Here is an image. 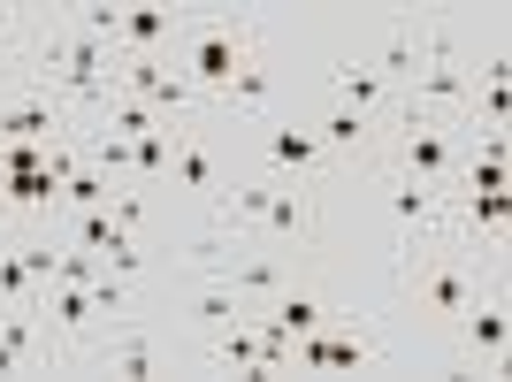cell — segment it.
Listing matches in <instances>:
<instances>
[{
	"label": "cell",
	"instance_id": "cell-18",
	"mask_svg": "<svg viewBox=\"0 0 512 382\" xmlns=\"http://www.w3.org/2000/svg\"><path fill=\"white\" fill-rule=\"evenodd\" d=\"M184 314H192L199 329H222V321H245L253 306H245L222 276H184Z\"/></svg>",
	"mask_w": 512,
	"mask_h": 382
},
{
	"label": "cell",
	"instance_id": "cell-8",
	"mask_svg": "<svg viewBox=\"0 0 512 382\" xmlns=\"http://www.w3.org/2000/svg\"><path fill=\"white\" fill-rule=\"evenodd\" d=\"M176 367V344L153 329V321H115V329H100V337L77 352V375H123V382H146V375H169Z\"/></svg>",
	"mask_w": 512,
	"mask_h": 382
},
{
	"label": "cell",
	"instance_id": "cell-10",
	"mask_svg": "<svg viewBox=\"0 0 512 382\" xmlns=\"http://www.w3.org/2000/svg\"><path fill=\"white\" fill-rule=\"evenodd\" d=\"M69 130H77V115L46 85H31V77H8V85H0V138H8V146H46V138H69Z\"/></svg>",
	"mask_w": 512,
	"mask_h": 382
},
{
	"label": "cell",
	"instance_id": "cell-1",
	"mask_svg": "<svg viewBox=\"0 0 512 382\" xmlns=\"http://www.w3.org/2000/svg\"><path fill=\"white\" fill-rule=\"evenodd\" d=\"M260 46H268V16H253V8H184L169 62L199 85V100H214Z\"/></svg>",
	"mask_w": 512,
	"mask_h": 382
},
{
	"label": "cell",
	"instance_id": "cell-16",
	"mask_svg": "<svg viewBox=\"0 0 512 382\" xmlns=\"http://www.w3.org/2000/svg\"><path fill=\"white\" fill-rule=\"evenodd\" d=\"M321 100H329V107H360V115H383V123L398 115V92H390L383 77L360 62V54H352V62H337V77L321 85Z\"/></svg>",
	"mask_w": 512,
	"mask_h": 382
},
{
	"label": "cell",
	"instance_id": "cell-22",
	"mask_svg": "<svg viewBox=\"0 0 512 382\" xmlns=\"http://www.w3.org/2000/svg\"><path fill=\"white\" fill-rule=\"evenodd\" d=\"M85 291H92V314H100V329L130 321V283H123V276H100V283H85Z\"/></svg>",
	"mask_w": 512,
	"mask_h": 382
},
{
	"label": "cell",
	"instance_id": "cell-14",
	"mask_svg": "<svg viewBox=\"0 0 512 382\" xmlns=\"http://www.w3.org/2000/svg\"><path fill=\"white\" fill-rule=\"evenodd\" d=\"M428 31H436V23H421V16H398V23L383 31V39H375V46L360 54V62L375 69V77H383L390 92H406V77L428 62Z\"/></svg>",
	"mask_w": 512,
	"mask_h": 382
},
{
	"label": "cell",
	"instance_id": "cell-17",
	"mask_svg": "<svg viewBox=\"0 0 512 382\" xmlns=\"http://www.w3.org/2000/svg\"><path fill=\"white\" fill-rule=\"evenodd\" d=\"M169 176L184 191H199V199H214V191H222V161H214V146H207V123H192L184 130V138H176V153H169Z\"/></svg>",
	"mask_w": 512,
	"mask_h": 382
},
{
	"label": "cell",
	"instance_id": "cell-19",
	"mask_svg": "<svg viewBox=\"0 0 512 382\" xmlns=\"http://www.w3.org/2000/svg\"><path fill=\"white\" fill-rule=\"evenodd\" d=\"M192 123H153L146 138H130V184H153V176H169V153Z\"/></svg>",
	"mask_w": 512,
	"mask_h": 382
},
{
	"label": "cell",
	"instance_id": "cell-4",
	"mask_svg": "<svg viewBox=\"0 0 512 382\" xmlns=\"http://www.w3.org/2000/svg\"><path fill=\"white\" fill-rule=\"evenodd\" d=\"M367 169H375V214H383V230H390V268H406L421 245L444 237L451 191L421 184V176H398V169H383V161H367Z\"/></svg>",
	"mask_w": 512,
	"mask_h": 382
},
{
	"label": "cell",
	"instance_id": "cell-11",
	"mask_svg": "<svg viewBox=\"0 0 512 382\" xmlns=\"http://www.w3.org/2000/svg\"><path fill=\"white\" fill-rule=\"evenodd\" d=\"M451 329H459V367H467V375H505V360H512V314H505V291L474 298V306L451 321Z\"/></svg>",
	"mask_w": 512,
	"mask_h": 382
},
{
	"label": "cell",
	"instance_id": "cell-21",
	"mask_svg": "<svg viewBox=\"0 0 512 382\" xmlns=\"http://www.w3.org/2000/svg\"><path fill=\"white\" fill-rule=\"evenodd\" d=\"M23 54H31V8H0V85L23 69Z\"/></svg>",
	"mask_w": 512,
	"mask_h": 382
},
{
	"label": "cell",
	"instance_id": "cell-3",
	"mask_svg": "<svg viewBox=\"0 0 512 382\" xmlns=\"http://www.w3.org/2000/svg\"><path fill=\"white\" fill-rule=\"evenodd\" d=\"M375 161L398 169V176H421V184L451 191V184H459V161H467V123H451V115H421V107H398Z\"/></svg>",
	"mask_w": 512,
	"mask_h": 382
},
{
	"label": "cell",
	"instance_id": "cell-9",
	"mask_svg": "<svg viewBox=\"0 0 512 382\" xmlns=\"http://www.w3.org/2000/svg\"><path fill=\"white\" fill-rule=\"evenodd\" d=\"M253 245H268V253H314L321 245V184H268V199H260V222Z\"/></svg>",
	"mask_w": 512,
	"mask_h": 382
},
{
	"label": "cell",
	"instance_id": "cell-12",
	"mask_svg": "<svg viewBox=\"0 0 512 382\" xmlns=\"http://www.w3.org/2000/svg\"><path fill=\"white\" fill-rule=\"evenodd\" d=\"M306 123H314V138H321V153L337 161V169H367L375 153H383V115H360V107H329V100H314L306 107Z\"/></svg>",
	"mask_w": 512,
	"mask_h": 382
},
{
	"label": "cell",
	"instance_id": "cell-5",
	"mask_svg": "<svg viewBox=\"0 0 512 382\" xmlns=\"http://www.w3.org/2000/svg\"><path fill=\"white\" fill-rule=\"evenodd\" d=\"M245 169L253 176H276V184H329L337 176V161L321 153L314 123L306 115H260V123H245Z\"/></svg>",
	"mask_w": 512,
	"mask_h": 382
},
{
	"label": "cell",
	"instance_id": "cell-2",
	"mask_svg": "<svg viewBox=\"0 0 512 382\" xmlns=\"http://www.w3.org/2000/svg\"><path fill=\"white\" fill-rule=\"evenodd\" d=\"M390 276H398V298H406L413 314H428V321H444V329H451V321L482 298V276H490V268H482L467 245L436 237V245H421V253H413L406 268H390ZM490 283H497V276H490Z\"/></svg>",
	"mask_w": 512,
	"mask_h": 382
},
{
	"label": "cell",
	"instance_id": "cell-13",
	"mask_svg": "<svg viewBox=\"0 0 512 382\" xmlns=\"http://www.w3.org/2000/svg\"><path fill=\"white\" fill-rule=\"evenodd\" d=\"M276 107H283V69L268 62V46H260L253 62H245V69L230 77V85H222V92L207 100V123H214V115H237V123H260V115H276Z\"/></svg>",
	"mask_w": 512,
	"mask_h": 382
},
{
	"label": "cell",
	"instance_id": "cell-7",
	"mask_svg": "<svg viewBox=\"0 0 512 382\" xmlns=\"http://www.w3.org/2000/svg\"><path fill=\"white\" fill-rule=\"evenodd\" d=\"M398 107H421V115H451V123H467V107H474V54L459 46L451 23L428 31V62L406 77Z\"/></svg>",
	"mask_w": 512,
	"mask_h": 382
},
{
	"label": "cell",
	"instance_id": "cell-23",
	"mask_svg": "<svg viewBox=\"0 0 512 382\" xmlns=\"http://www.w3.org/2000/svg\"><path fill=\"white\" fill-rule=\"evenodd\" d=\"M107 214H115L123 230H138V237H146V191H138V184H115V199H107Z\"/></svg>",
	"mask_w": 512,
	"mask_h": 382
},
{
	"label": "cell",
	"instance_id": "cell-15",
	"mask_svg": "<svg viewBox=\"0 0 512 382\" xmlns=\"http://www.w3.org/2000/svg\"><path fill=\"white\" fill-rule=\"evenodd\" d=\"M176 23H184V8H169V0H130L123 23H115V62L169 54V46H176Z\"/></svg>",
	"mask_w": 512,
	"mask_h": 382
},
{
	"label": "cell",
	"instance_id": "cell-6",
	"mask_svg": "<svg viewBox=\"0 0 512 382\" xmlns=\"http://www.w3.org/2000/svg\"><path fill=\"white\" fill-rule=\"evenodd\" d=\"M383 360H390L383 329L360 321V314H344V306H329L306 337H291V367H299V375H375Z\"/></svg>",
	"mask_w": 512,
	"mask_h": 382
},
{
	"label": "cell",
	"instance_id": "cell-20",
	"mask_svg": "<svg viewBox=\"0 0 512 382\" xmlns=\"http://www.w3.org/2000/svg\"><path fill=\"white\" fill-rule=\"evenodd\" d=\"M107 199H115V176H100L92 161H85V169H77V176L62 184V214H100Z\"/></svg>",
	"mask_w": 512,
	"mask_h": 382
}]
</instances>
